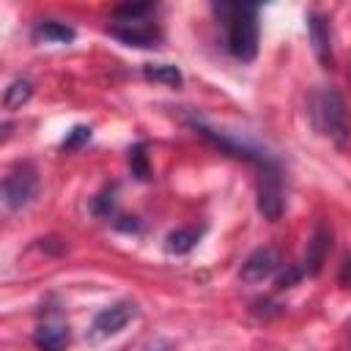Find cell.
<instances>
[{
	"label": "cell",
	"instance_id": "cell-1",
	"mask_svg": "<svg viewBox=\"0 0 351 351\" xmlns=\"http://www.w3.org/2000/svg\"><path fill=\"white\" fill-rule=\"evenodd\" d=\"M217 16L225 22V47L239 60L258 55V5L250 3H214Z\"/></svg>",
	"mask_w": 351,
	"mask_h": 351
},
{
	"label": "cell",
	"instance_id": "cell-2",
	"mask_svg": "<svg viewBox=\"0 0 351 351\" xmlns=\"http://www.w3.org/2000/svg\"><path fill=\"white\" fill-rule=\"evenodd\" d=\"M310 118H313V126L329 137L335 145H348L351 140V126H348V110H346V101L340 96V90L335 88H321L318 93H313L310 99Z\"/></svg>",
	"mask_w": 351,
	"mask_h": 351
},
{
	"label": "cell",
	"instance_id": "cell-3",
	"mask_svg": "<svg viewBox=\"0 0 351 351\" xmlns=\"http://www.w3.org/2000/svg\"><path fill=\"white\" fill-rule=\"evenodd\" d=\"M186 123H189L200 137H206L211 145H217L219 151H225V154H230V156H236V159L252 162V165H258L261 170L277 167V165H274V159H271L266 151H261L258 145H252V143H244V140H239V137H233V134H228V132L211 129V126H206V123H203V121H197V118H189Z\"/></svg>",
	"mask_w": 351,
	"mask_h": 351
},
{
	"label": "cell",
	"instance_id": "cell-4",
	"mask_svg": "<svg viewBox=\"0 0 351 351\" xmlns=\"http://www.w3.org/2000/svg\"><path fill=\"white\" fill-rule=\"evenodd\" d=\"M36 189H38V176H36L33 165L22 162V165L11 167L3 178V203H5V208L8 211L25 208L36 197Z\"/></svg>",
	"mask_w": 351,
	"mask_h": 351
},
{
	"label": "cell",
	"instance_id": "cell-5",
	"mask_svg": "<svg viewBox=\"0 0 351 351\" xmlns=\"http://www.w3.org/2000/svg\"><path fill=\"white\" fill-rule=\"evenodd\" d=\"M110 33L123 41L126 47H140V49H148V47H156L162 33L159 27L148 19V16H140V19H115L110 25Z\"/></svg>",
	"mask_w": 351,
	"mask_h": 351
},
{
	"label": "cell",
	"instance_id": "cell-6",
	"mask_svg": "<svg viewBox=\"0 0 351 351\" xmlns=\"http://www.w3.org/2000/svg\"><path fill=\"white\" fill-rule=\"evenodd\" d=\"M137 315V304L134 302H115V304H110V307H104V310H99L96 313V318H93V324H90V337L93 340H104V337H112V335H118L132 318Z\"/></svg>",
	"mask_w": 351,
	"mask_h": 351
},
{
	"label": "cell",
	"instance_id": "cell-7",
	"mask_svg": "<svg viewBox=\"0 0 351 351\" xmlns=\"http://www.w3.org/2000/svg\"><path fill=\"white\" fill-rule=\"evenodd\" d=\"M282 186H280V170L277 167H269V170H261V181H258V211L266 217V219H280L282 214Z\"/></svg>",
	"mask_w": 351,
	"mask_h": 351
},
{
	"label": "cell",
	"instance_id": "cell-8",
	"mask_svg": "<svg viewBox=\"0 0 351 351\" xmlns=\"http://www.w3.org/2000/svg\"><path fill=\"white\" fill-rule=\"evenodd\" d=\"M280 266H282L280 252H277L274 247H261V250H255V252L241 263V280H244V282H263V280L271 277Z\"/></svg>",
	"mask_w": 351,
	"mask_h": 351
},
{
	"label": "cell",
	"instance_id": "cell-9",
	"mask_svg": "<svg viewBox=\"0 0 351 351\" xmlns=\"http://www.w3.org/2000/svg\"><path fill=\"white\" fill-rule=\"evenodd\" d=\"M307 30H310V44H313V52H315L318 63H321L324 69H332V66H335V55H332V36H329V22H326V16L310 14V16H307Z\"/></svg>",
	"mask_w": 351,
	"mask_h": 351
},
{
	"label": "cell",
	"instance_id": "cell-10",
	"mask_svg": "<svg viewBox=\"0 0 351 351\" xmlns=\"http://www.w3.org/2000/svg\"><path fill=\"white\" fill-rule=\"evenodd\" d=\"M329 250H332V230H329L326 225H318V228H315V233H313V236H310V241H307V250H304V266H302V271H304V274H310V277H315V274L321 271V266H324V261H326Z\"/></svg>",
	"mask_w": 351,
	"mask_h": 351
},
{
	"label": "cell",
	"instance_id": "cell-11",
	"mask_svg": "<svg viewBox=\"0 0 351 351\" xmlns=\"http://www.w3.org/2000/svg\"><path fill=\"white\" fill-rule=\"evenodd\" d=\"M69 337L71 335L63 321H44L33 332V343L38 346V351H63L69 346Z\"/></svg>",
	"mask_w": 351,
	"mask_h": 351
},
{
	"label": "cell",
	"instance_id": "cell-12",
	"mask_svg": "<svg viewBox=\"0 0 351 351\" xmlns=\"http://www.w3.org/2000/svg\"><path fill=\"white\" fill-rule=\"evenodd\" d=\"M33 38L44 41V44H69V41H74V30L69 25H63V22L47 19V22H38L33 27Z\"/></svg>",
	"mask_w": 351,
	"mask_h": 351
},
{
	"label": "cell",
	"instance_id": "cell-13",
	"mask_svg": "<svg viewBox=\"0 0 351 351\" xmlns=\"http://www.w3.org/2000/svg\"><path fill=\"white\" fill-rule=\"evenodd\" d=\"M200 236H203V228H195V225H189V228H178V230H173V233L167 236L165 250L173 252V255H184V252H189V250L200 241Z\"/></svg>",
	"mask_w": 351,
	"mask_h": 351
},
{
	"label": "cell",
	"instance_id": "cell-14",
	"mask_svg": "<svg viewBox=\"0 0 351 351\" xmlns=\"http://www.w3.org/2000/svg\"><path fill=\"white\" fill-rule=\"evenodd\" d=\"M143 74L151 82H165V85H173V88H178L184 82L181 71L173 63H148V66H143Z\"/></svg>",
	"mask_w": 351,
	"mask_h": 351
},
{
	"label": "cell",
	"instance_id": "cell-15",
	"mask_svg": "<svg viewBox=\"0 0 351 351\" xmlns=\"http://www.w3.org/2000/svg\"><path fill=\"white\" fill-rule=\"evenodd\" d=\"M33 93V85L27 80H14L8 88H5V96H3V104L5 110H14V107H22Z\"/></svg>",
	"mask_w": 351,
	"mask_h": 351
},
{
	"label": "cell",
	"instance_id": "cell-16",
	"mask_svg": "<svg viewBox=\"0 0 351 351\" xmlns=\"http://www.w3.org/2000/svg\"><path fill=\"white\" fill-rule=\"evenodd\" d=\"M129 167H132V176H137L140 181H148L151 178V165H148L145 143H137V145L129 148Z\"/></svg>",
	"mask_w": 351,
	"mask_h": 351
},
{
	"label": "cell",
	"instance_id": "cell-17",
	"mask_svg": "<svg viewBox=\"0 0 351 351\" xmlns=\"http://www.w3.org/2000/svg\"><path fill=\"white\" fill-rule=\"evenodd\" d=\"M156 11V5L151 3H126L112 8V19H140V16H151Z\"/></svg>",
	"mask_w": 351,
	"mask_h": 351
},
{
	"label": "cell",
	"instance_id": "cell-18",
	"mask_svg": "<svg viewBox=\"0 0 351 351\" xmlns=\"http://www.w3.org/2000/svg\"><path fill=\"white\" fill-rule=\"evenodd\" d=\"M88 140H90V126H74L71 132H66L60 148H66V151H77V148H82Z\"/></svg>",
	"mask_w": 351,
	"mask_h": 351
},
{
	"label": "cell",
	"instance_id": "cell-19",
	"mask_svg": "<svg viewBox=\"0 0 351 351\" xmlns=\"http://www.w3.org/2000/svg\"><path fill=\"white\" fill-rule=\"evenodd\" d=\"M90 208H93V214H99V217H110V214H112V192L104 189L101 195H96V197L90 200Z\"/></svg>",
	"mask_w": 351,
	"mask_h": 351
},
{
	"label": "cell",
	"instance_id": "cell-20",
	"mask_svg": "<svg viewBox=\"0 0 351 351\" xmlns=\"http://www.w3.org/2000/svg\"><path fill=\"white\" fill-rule=\"evenodd\" d=\"M302 269L299 266H288L282 274H277V288H291V285H296L299 280H302Z\"/></svg>",
	"mask_w": 351,
	"mask_h": 351
},
{
	"label": "cell",
	"instance_id": "cell-21",
	"mask_svg": "<svg viewBox=\"0 0 351 351\" xmlns=\"http://www.w3.org/2000/svg\"><path fill=\"white\" fill-rule=\"evenodd\" d=\"M340 282H343L346 288H351V255L346 258V263H343V269H340Z\"/></svg>",
	"mask_w": 351,
	"mask_h": 351
}]
</instances>
